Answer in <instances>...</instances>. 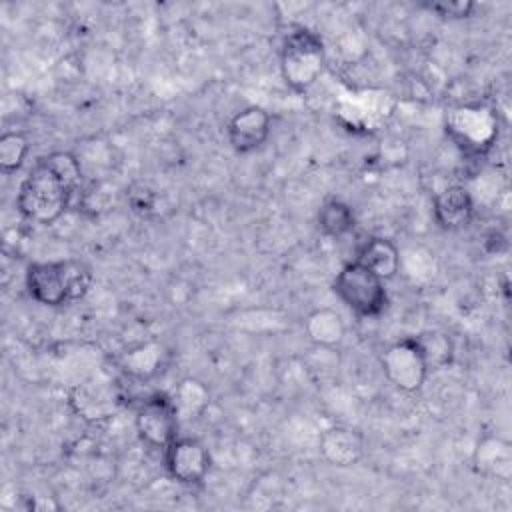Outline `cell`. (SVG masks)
<instances>
[{"label":"cell","mask_w":512,"mask_h":512,"mask_svg":"<svg viewBox=\"0 0 512 512\" xmlns=\"http://www.w3.org/2000/svg\"><path fill=\"white\" fill-rule=\"evenodd\" d=\"M332 290L342 300V304H346L354 314L362 318L382 314L388 304L384 280L356 260L340 268L334 278Z\"/></svg>","instance_id":"4"},{"label":"cell","mask_w":512,"mask_h":512,"mask_svg":"<svg viewBox=\"0 0 512 512\" xmlns=\"http://www.w3.org/2000/svg\"><path fill=\"white\" fill-rule=\"evenodd\" d=\"M380 366L386 380L400 392H418L430 372L418 344L412 336L386 346L380 356Z\"/></svg>","instance_id":"6"},{"label":"cell","mask_w":512,"mask_h":512,"mask_svg":"<svg viewBox=\"0 0 512 512\" xmlns=\"http://www.w3.org/2000/svg\"><path fill=\"white\" fill-rule=\"evenodd\" d=\"M356 262L366 266L370 272H374L378 278L392 280L400 270V250L398 246L384 238V236H372L368 238L356 252Z\"/></svg>","instance_id":"12"},{"label":"cell","mask_w":512,"mask_h":512,"mask_svg":"<svg viewBox=\"0 0 512 512\" xmlns=\"http://www.w3.org/2000/svg\"><path fill=\"white\" fill-rule=\"evenodd\" d=\"M412 338L418 344V348H420V352H422L430 370L444 368L452 362L454 344H452V340L446 332L426 330V332H420L418 336H412Z\"/></svg>","instance_id":"16"},{"label":"cell","mask_w":512,"mask_h":512,"mask_svg":"<svg viewBox=\"0 0 512 512\" xmlns=\"http://www.w3.org/2000/svg\"><path fill=\"white\" fill-rule=\"evenodd\" d=\"M304 334L318 348H338L346 336L342 316L332 308H316L304 318Z\"/></svg>","instance_id":"13"},{"label":"cell","mask_w":512,"mask_h":512,"mask_svg":"<svg viewBox=\"0 0 512 512\" xmlns=\"http://www.w3.org/2000/svg\"><path fill=\"white\" fill-rule=\"evenodd\" d=\"M316 222H318V228L322 234H326L330 238H342L354 230L356 216L346 202L332 198L320 206Z\"/></svg>","instance_id":"14"},{"label":"cell","mask_w":512,"mask_h":512,"mask_svg":"<svg viewBox=\"0 0 512 512\" xmlns=\"http://www.w3.org/2000/svg\"><path fill=\"white\" fill-rule=\"evenodd\" d=\"M434 220L444 230L466 228L474 218V200L464 186L452 184L434 196Z\"/></svg>","instance_id":"10"},{"label":"cell","mask_w":512,"mask_h":512,"mask_svg":"<svg viewBox=\"0 0 512 512\" xmlns=\"http://www.w3.org/2000/svg\"><path fill=\"white\" fill-rule=\"evenodd\" d=\"M134 426L146 446L164 452L178 438L180 428V414L172 394L154 392L146 396L136 408Z\"/></svg>","instance_id":"5"},{"label":"cell","mask_w":512,"mask_h":512,"mask_svg":"<svg viewBox=\"0 0 512 512\" xmlns=\"http://www.w3.org/2000/svg\"><path fill=\"white\" fill-rule=\"evenodd\" d=\"M180 418H198L210 402V390L198 378H182L172 394Z\"/></svg>","instance_id":"15"},{"label":"cell","mask_w":512,"mask_h":512,"mask_svg":"<svg viewBox=\"0 0 512 512\" xmlns=\"http://www.w3.org/2000/svg\"><path fill=\"white\" fill-rule=\"evenodd\" d=\"M422 6L438 14L440 18H450V20L468 18L474 10V4L468 0H432V2H424Z\"/></svg>","instance_id":"19"},{"label":"cell","mask_w":512,"mask_h":512,"mask_svg":"<svg viewBox=\"0 0 512 512\" xmlns=\"http://www.w3.org/2000/svg\"><path fill=\"white\" fill-rule=\"evenodd\" d=\"M94 284V272L84 260L32 262L26 270V290L42 306L58 308L82 300Z\"/></svg>","instance_id":"2"},{"label":"cell","mask_w":512,"mask_h":512,"mask_svg":"<svg viewBox=\"0 0 512 512\" xmlns=\"http://www.w3.org/2000/svg\"><path fill=\"white\" fill-rule=\"evenodd\" d=\"M30 152V140L24 132L10 130L0 136V170L4 174L18 172Z\"/></svg>","instance_id":"18"},{"label":"cell","mask_w":512,"mask_h":512,"mask_svg":"<svg viewBox=\"0 0 512 512\" xmlns=\"http://www.w3.org/2000/svg\"><path fill=\"white\" fill-rule=\"evenodd\" d=\"M326 52L322 38L306 26H294L282 40L280 72L284 82L296 90L306 92L324 72Z\"/></svg>","instance_id":"3"},{"label":"cell","mask_w":512,"mask_h":512,"mask_svg":"<svg viewBox=\"0 0 512 512\" xmlns=\"http://www.w3.org/2000/svg\"><path fill=\"white\" fill-rule=\"evenodd\" d=\"M160 364H162V348L152 342L130 348L122 358L124 372L134 378H140V380L156 374Z\"/></svg>","instance_id":"17"},{"label":"cell","mask_w":512,"mask_h":512,"mask_svg":"<svg viewBox=\"0 0 512 512\" xmlns=\"http://www.w3.org/2000/svg\"><path fill=\"white\" fill-rule=\"evenodd\" d=\"M472 462L478 474L508 482L512 478V444L500 436L488 434L476 444Z\"/></svg>","instance_id":"11"},{"label":"cell","mask_w":512,"mask_h":512,"mask_svg":"<svg viewBox=\"0 0 512 512\" xmlns=\"http://www.w3.org/2000/svg\"><path fill=\"white\" fill-rule=\"evenodd\" d=\"M272 118L262 106H246L236 112L228 126V142L238 154H248L262 148L270 136Z\"/></svg>","instance_id":"8"},{"label":"cell","mask_w":512,"mask_h":512,"mask_svg":"<svg viewBox=\"0 0 512 512\" xmlns=\"http://www.w3.org/2000/svg\"><path fill=\"white\" fill-rule=\"evenodd\" d=\"M164 466L176 482L192 486L206 478L212 466V458L202 440L194 436H178L164 450Z\"/></svg>","instance_id":"7"},{"label":"cell","mask_w":512,"mask_h":512,"mask_svg":"<svg viewBox=\"0 0 512 512\" xmlns=\"http://www.w3.org/2000/svg\"><path fill=\"white\" fill-rule=\"evenodd\" d=\"M84 170L72 152H50L36 160L28 176L22 180L16 208L36 224H54L76 200L82 190Z\"/></svg>","instance_id":"1"},{"label":"cell","mask_w":512,"mask_h":512,"mask_svg":"<svg viewBox=\"0 0 512 512\" xmlns=\"http://www.w3.org/2000/svg\"><path fill=\"white\" fill-rule=\"evenodd\" d=\"M318 452L322 460L336 468H350L364 458V434L350 426H330L320 434Z\"/></svg>","instance_id":"9"}]
</instances>
